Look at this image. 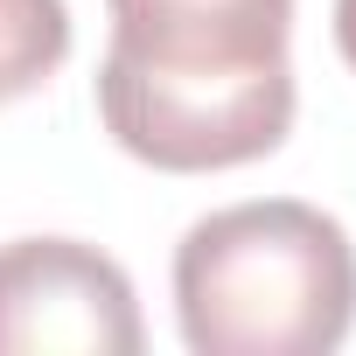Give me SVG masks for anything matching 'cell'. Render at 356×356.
I'll return each mask as SVG.
<instances>
[{"mask_svg":"<svg viewBox=\"0 0 356 356\" xmlns=\"http://www.w3.org/2000/svg\"><path fill=\"white\" fill-rule=\"evenodd\" d=\"M286 35L293 0H112L98 119L161 175L266 161L293 133Z\"/></svg>","mask_w":356,"mask_h":356,"instance_id":"1","label":"cell"},{"mask_svg":"<svg viewBox=\"0 0 356 356\" xmlns=\"http://www.w3.org/2000/svg\"><path fill=\"white\" fill-rule=\"evenodd\" d=\"M175 321L196 356H328L356 321V245L300 203H231L175 245Z\"/></svg>","mask_w":356,"mask_h":356,"instance_id":"2","label":"cell"},{"mask_svg":"<svg viewBox=\"0 0 356 356\" xmlns=\"http://www.w3.org/2000/svg\"><path fill=\"white\" fill-rule=\"evenodd\" d=\"M140 300L84 238L0 245V356H140Z\"/></svg>","mask_w":356,"mask_h":356,"instance_id":"3","label":"cell"},{"mask_svg":"<svg viewBox=\"0 0 356 356\" xmlns=\"http://www.w3.org/2000/svg\"><path fill=\"white\" fill-rule=\"evenodd\" d=\"M70 56V8L63 0H0V105L42 91Z\"/></svg>","mask_w":356,"mask_h":356,"instance_id":"4","label":"cell"},{"mask_svg":"<svg viewBox=\"0 0 356 356\" xmlns=\"http://www.w3.org/2000/svg\"><path fill=\"white\" fill-rule=\"evenodd\" d=\"M335 49H342V63L356 70V0H335Z\"/></svg>","mask_w":356,"mask_h":356,"instance_id":"5","label":"cell"}]
</instances>
